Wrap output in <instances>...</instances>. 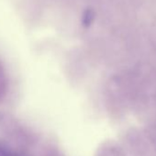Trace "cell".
I'll return each mask as SVG.
<instances>
[{"mask_svg":"<svg viewBox=\"0 0 156 156\" xmlns=\"http://www.w3.org/2000/svg\"><path fill=\"white\" fill-rule=\"evenodd\" d=\"M95 20V11L91 9H87L84 11L82 16V24L87 28L89 27Z\"/></svg>","mask_w":156,"mask_h":156,"instance_id":"cell-1","label":"cell"}]
</instances>
